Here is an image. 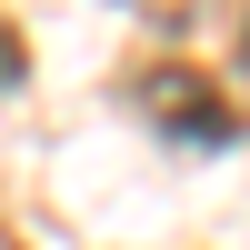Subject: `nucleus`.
Listing matches in <instances>:
<instances>
[{
  "label": "nucleus",
  "mask_w": 250,
  "mask_h": 250,
  "mask_svg": "<svg viewBox=\"0 0 250 250\" xmlns=\"http://www.w3.org/2000/svg\"><path fill=\"white\" fill-rule=\"evenodd\" d=\"M240 70H250V30H240Z\"/></svg>",
  "instance_id": "nucleus-3"
},
{
  "label": "nucleus",
  "mask_w": 250,
  "mask_h": 250,
  "mask_svg": "<svg viewBox=\"0 0 250 250\" xmlns=\"http://www.w3.org/2000/svg\"><path fill=\"white\" fill-rule=\"evenodd\" d=\"M20 70H30V50H20V30L0 20V90H20Z\"/></svg>",
  "instance_id": "nucleus-2"
},
{
  "label": "nucleus",
  "mask_w": 250,
  "mask_h": 250,
  "mask_svg": "<svg viewBox=\"0 0 250 250\" xmlns=\"http://www.w3.org/2000/svg\"><path fill=\"white\" fill-rule=\"evenodd\" d=\"M130 110L150 120V130H170L180 150H230V140H240V110L220 100V80L180 70V60H160V70L130 80Z\"/></svg>",
  "instance_id": "nucleus-1"
},
{
  "label": "nucleus",
  "mask_w": 250,
  "mask_h": 250,
  "mask_svg": "<svg viewBox=\"0 0 250 250\" xmlns=\"http://www.w3.org/2000/svg\"><path fill=\"white\" fill-rule=\"evenodd\" d=\"M0 250H20V240H10V230H0Z\"/></svg>",
  "instance_id": "nucleus-4"
}]
</instances>
